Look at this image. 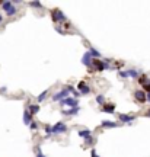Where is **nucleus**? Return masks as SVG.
<instances>
[{
  "instance_id": "obj_9",
  "label": "nucleus",
  "mask_w": 150,
  "mask_h": 157,
  "mask_svg": "<svg viewBox=\"0 0 150 157\" xmlns=\"http://www.w3.org/2000/svg\"><path fill=\"white\" fill-rule=\"evenodd\" d=\"M24 124H26V125L32 124V114L29 111H25V114H24Z\"/></svg>"
},
{
  "instance_id": "obj_14",
  "label": "nucleus",
  "mask_w": 150,
  "mask_h": 157,
  "mask_svg": "<svg viewBox=\"0 0 150 157\" xmlns=\"http://www.w3.org/2000/svg\"><path fill=\"white\" fill-rule=\"evenodd\" d=\"M77 112H79V106L77 108H70L69 111H64L63 114H64V115H76Z\"/></svg>"
},
{
  "instance_id": "obj_10",
  "label": "nucleus",
  "mask_w": 150,
  "mask_h": 157,
  "mask_svg": "<svg viewBox=\"0 0 150 157\" xmlns=\"http://www.w3.org/2000/svg\"><path fill=\"white\" fill-rule=\"evenodd\" d=\"M79 89H80V93H82V95H88V93L91 92L89 86H88V84H86L85 82H80V83H79Z\"/></svg>"
},
{
  "instance_id": "obj_12",
  "label": "nucleus",
  "mask_w": 150,
  "mask_h": 157,
  "mask_svg": "<svg viewBox=\"0 0 150 157\" xmlns=\"http://www.w3.org/2000/svg\"><path fill=\"white\" fill-rule=\"evenodd\" d=\"M102 127L104 128H115L117 122H112V121H102Z\"/></svg>"
},
{
  "instance_id": "obj_2",
  "label": "nucleus",
  "mask_w": 150,
  "mask_h": 157,
  "mask_svg": "<svg viewBox=\"0 0 150 157\" xmlns=\"http://www.w3.org/2000/svg\"><path fill=\"white\" fill-rule=\"evenodd\" d=\"M51 17H53V22H56V24H59L61 20H64L66 17H64V13L60 10V9H54L53 12H51Z\"/></svg>"
},
{
  "instance_id": "obj_11",
  "label": "nucleus",
  "mask_w": 150,
  "mask_h": 157,
  "mask_svg": "<svg viewBox=\"0 0 150 157\" xmlns=\"http://www.w3.org/2000/svg\"><path fill=\"white\" fill-rule=\"evenodd\" d=\"M118 118H120V121H123V122H131L133 119H136V116L134 115H118Z\"/></svg>"
},
{
  "instance_id": "obj_22",
  "label": "nucleus",
  "mask_w": 150,
  "mask_h": 157,
  "mask_svg": "<svg viewBox=\"0 0 150 157\" xmlns=\"http://www.w3.org/2000/svg\"><path fill=\"white\" fill-rule=\"evenodd\" d=\"M45 96H47V92H42L41 95L38 96V100H40V102H41V100H44V98H45Z\"/></svg>"
},
{
  "instance_id": "obj_6",
  "label": "nucleus",
  "mask_w": 150,
  "mask_h": 157,
  "mask_svg": "<svg viewBox=\"0 0 150 157\" xmlns=\"http://www.w3.org/2000/svg\"><path fill=\"white\" fill-rule=\"evenodd\" d=\"M69 93H70V92L67 90V89H64V90H61V92H59V93H56V95L53 96V99H54V100H63V99H67Z\"/></svg>"
},
{
  "instance_id": "obj_21",
  "label": "nucleus",
  "mask_w": 150,
  "mask_h": 157,
  "mask_svg": "<svg viewBox=\"0 0 150 157\" xmlns=\"http://www.w3.org/2000/svg\"><path fill=\"white\" fill-rule=\"evenodd\" d=\"M31 6H34V8H41V3L40 2H31Z\"/></svg>"
},
{
  "instance_id": "obj_3",
  "label": "nucleus",
  "mask_w": 150,
  "mask_h": 157,
  "mask_svg": "<svg viewBox=\"0 0 150 157\" xmlns=\"http://www.w3.org/2000/svg\"><path fill=\"white\" fill-rule=\"evenodd\" d=\"M134 98L137 102H140V103H144L146 100H147V93L143 90H136L134 92Z\"/></svg>"
},
{
  "instance_id": "obj_15",
  "label": "nucleus",
  "mask_w": 150,
  "mask_h": 157,
  "mask_svg": "<svg viewBox=\"0 0 150 157\" xmlns=\"http://www.w3.org/2000/svg\"><path fill=\"white\" fill-rule=\"evenodd\" d=\"M79 135H80V137H83L85 140H86V138H89V137H91V131H89V130H82V131H79Z\"/></svg>"
},
{
  "instance_id": "obj_18",
  "label": "nucleus",
  "mask_w": 150,
  "mask_h": 157,
  "mask_svg": "<svg viewBox=\"0 0 150 157\" xmlns=\"http://www.w3.org/2000/svg\"><path fill=\"white\" fill-rule=\"evenodd\" d=\"M128 76H130V77H134V79H136V77L139 76V71H137V70H128Z\"/></svg>"
},
{
  "instance_id": "obj_26",
  "label": "nucleus",
  "mask_w": 150,
  "mask_h": 157,
  "mask_svg": "<svg viewBox=\"0 0 150 157\" xmlns=\"http://www.w3.org/2000/svg\"><path fill=\"white\" fill-rule=\"evenodd\" d=\"M147 100H150V92H147Z\"/></svg>"
},
{
  "instance_id": "obj_19",
  "label": "nucleus",
  "mask_w": 150,
  "mask_h": 157,
  "mask_svg": "<svg viewBox=\"0 0 150 157\" xmlns=\"http://www.w3.org/2000/svg\"><path fill=\"white\" fill-rule=\"evenodd\" d=\"M96 102L101 103V105H105V103H104V102H105V98H104L102 95H99V96H96Z\"/></svg>"
},
{
  "instance_id": "obj_17",
  "label": "nucleus",
  "mask_w": 150,
  "mask_h": 157,
  "mask_svg": "<svg viewBox=\"0 0 150 157\" xmlns=\"http://www.w3.org/2000/svg\"><path fill=\"white\" fill-rule=\"evenodd\" d=\"M89 52H91V54H92V57L95 58V60H96V58H99V57H101L99 51H96V50H95V48H91V50H89Z\"/></svg>"
},
{
  "instance_id": "obj_13",
  "label": "nucleus",
  "mask_w": 150,
  "mask_h": 157,
  "mask_svg": "<svg viewBox=\"0 0 150 157\" xmlns=\"http://www.w3.org/2000/svg\"><path fill=\"white\" fill-rule=\"evenodd\" d=\"M102 111H104V112L112 114V112L115 111V105H104V106H102Z\"/></svg>"
},
{
  "instance_id": "obj_8",
  "label": "nucleus",
  "mask_w": 150,
  "mask_h": 157,
  "mask_svg": "<svg viewBox=\"0 0 150 157\" xmlns=\"http://www.w3.org/2000/svg\"><path fill=\"white\" fill-rule=\"evenodd\" d=\"M92 54L91 52H86V54H85L83 55V58H82V63H83L85 66H88V67H91L92 66Z\"/></svg>"
},
{
  "instance_id": "obj_23",
  "label": "nucleus",
  "mask_w": 150,
  "mask_h": 157,
  "mask_svg": "<svg viewBox=\"0 0 150 157\" xmlns=\"http://www.w3.org/2000/svg\"><path fill=\"white\" fill-rule=\"evenodd\" d=\"M45 132H47V134H51V132H53V127H50V125L45 127Z\"/></svg>"
},
{
  "instance_id": "obj_28",
  "label": "nucleus",
  "mask_w": 150,
  "mask_h": 157,
  "mask_svg": "<svg viewBox=\"0 0 150 157\" xmlns=\"http://www.w3.org/2000/svg\"><path fill=\"white\" fill-rule=\"evenodd\" d=\"M2 20H3V17H2V15H0V22H2Z\"/></svg>"
},
{
  "instance_id": "obj_1",
  "label": "nucleus",
  "mask_w": 150,
  "mask_h": 157,
  "mask_svg": "<svg viewBox=\"0 0 150 157\" xmlns=\"http://www.w3.org/2000/svg\"><path fill=\"white\" fill-rule=\"evenodd\" d=\"M2 6H3V10L6 12V15H8V16H13V15L16 13V8L13 6V3H12V2H3V3H2Z\"/></svg>"
},
{
  "instance_id": "obj_5",
  "label": "nucleus",
  "mask_w": 150,
  "mask_h": 157,
  "mask_svg": "<svg viewBox=\"0 0 150 157\" xmlns=\"http://www.w3.org/2000/svg\"><path fill=\"white\" fill-rule=\"evenodd\" d=\"M64 131H67V127L64 122H57L53 127V132H56V134H60V132H64Z\"/></svg>"
},
{
  "instance_id": "obj_25",
  "label": "nucleus",
  "mask_w": 150,
  "mask_h": 157,
  "mask_svg": "<svg viewBox=\"0 0 150 157\" xmlns=\"http://www.w3.org/2000/svg\"><path fill=\"white\" fill-rule=\"evenodd\" d=\"M37 128H38V125L35 124V122H32V124H31V130H37Z\"/></svg>"
},
{
  "instance_id": "obj_27",
  "label": "nucleus",
  "mask_w": 150,
  "mask_h": 157,
  "mask_svg": "<svg viewBox=\"0 0 150 157\" xmlns=\"http://www.w3.org/2000/svg\"><path fill=\"white\" fill-rule=\"evenodd\" d=\"M146 115H147V116L150 118V111H147V114H146Z\"/></svg>"
},
{
  "instance_id": "obj_7",
  "label": "nucleus",
  "mask_w": 150,
  "mask_h": 157,
  "mask_svg": "<svg viewBox=\"0 0 150 157\" xmlns=\"http://www.w3.org/2000/svg\"><path fill=\"white\" fill-rule=\"evenodd\" d=\"M139 83L142 84L143 87L146 89L147 92H150V80L146 77V76H143V77H140V80H139Z\"/></svg>"
},
{
  "instance_id": "obj_16",
  "label": "nucleus",
  "mask_w": 150,
  "mask_h": 157,
  "mask_svg": "<svg viewBox=\"0 0 150 157\" xmlns=\"http://www.w3.org/2000/svg\"><path fill=\"white\" fill-rule=\"evenodd\" d=\"M38 111H40V105H29V112H31L32 115L37 114Z\"/></svg>"
},
{
  "instance_id": "obj_4",
  "label": "nucleus",
  "mask_w": 150,
  "mask_h": 157,
  "mask_svg": "<svg viewBox=\"0 0 150 157\" xmlns=\"http://www.w3.org/2000/svg\"><path fill=\"white\" fill-rule=\"evenodd\" d=\"M60 105H67V106H70V108H77L79 102H77V99H73V98H67V99L60 100Z\"/></svg>"
},
{
  "instance_id": "obj_24",
  "label": "nucleus",
  "mask_w": 150,
  "mask_h": 157,
  "mask_svg": "<svg viewBox=\"0 0 150 157\" xmlns=\"http://www.w3.org/2000/svg\"><path fill=\"white\" fill-rule=\"evenodd\" d=\"M120 74H121V77H128V71H121Z\"/></svg>"
},
{
  "instance_id": "obj_20",
  "label": "nucleus",
  "mask_w": 150,
  "mask_h": 157,
  "mask_svg": "<svg viewBox=\"0 0 150 157\" xmlns=\"http://www.w3.org/2000/svg\"><path fill=\"white\" fill-rule=\"evenodd\" d=\"M37 157H45L44 156V154H42V151H41V149H40V147H37Z\"/></svg>"
}]
</instances>
